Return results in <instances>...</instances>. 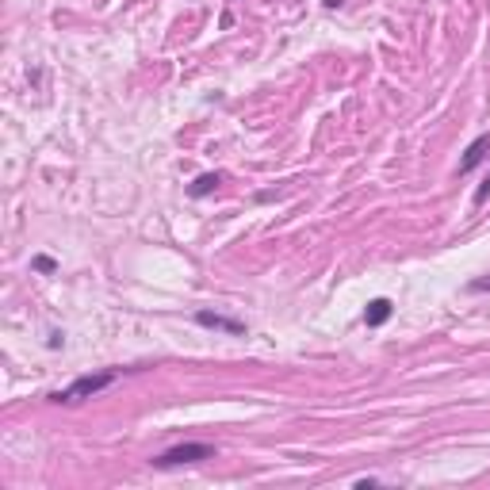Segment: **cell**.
Here are the masks:
<instances>
[{
  "label": "cell",
  "instance_id": "7",
  "mask_svg": "<svg viewBox=\"0 0 490 490\" xmlns=\"http://www.w3.org/2000/svg\"><path fill=\"white\" fill-rule=\"evenodd\" d=\"M467 291H471V295H483V291H490V276H483V280H471Z\"/></svg>",
  "mask_w": 490,
  "mask_h": 490
},
{
  "label": "cell",
  "instance_id": "5",
  "mask_svg": "<svg viewBox=\"0 0 490 490\" xmlns=\"http://www.w3.org/2000/svg\"><path fill=\"white\" fill-rule=\"evenodd\" d=\"M387 318H391V299H372V303H368V310H364L368 326H383Z\"/></svg>",
  "mask_w": 490,
  "mask_h": 490
},
{
  "label": "cell",
  "instance_id": "9",
  "mask_svg": "<svg viewBox=\"0 0 490 490\" xmlns=\"http://www.w3.org/2000/svg\"><path fill=\"white\" fill-rule=\"evenodd\" d=\"M35 268H42V272H54V261H50V257H39V261H35Z\"/></svg>",
  "mask_w": 490,
  "mask_h": 490
},
{
  "label": "cell",
  "instance_id": "6",
  "mask_svg": "<svg viewBox=\"0 0 490 490\" xmlns=\"http://www.w3.org/2000/svg\"><path fill=\"white\" fill-rule=\"evenodd\" d=\"M219 184H222V176H219V173H203L200 181L192 184V195H195V200H200V195H207V192H215V188H219Z\"/></svg>",
  "mask_w": 490,
  "mask_h": 490
},
{
  "label": "cell",
  "instance_id": "8",
  "mask_svg": "<svg viewBox=\"0 0 490 490\" xmlns=\"http://www.w3.org/2000/svg\"><path fill=\"white\" fill-rule=\"evenodd\" d=\"M483 200H490V176L479 184V192H475V203H483Z\"/></svg>",
  "mask_w": 490,
  "mask_h": 490
},
{
  "label": "cell",
  "instance_id": "1",
  "mask_svg": "<svg viewBox=\"0 0 490 490\" xmlns=\"http://www.w3.org/2000/svg\"><path fill=\"white\" fill-rule=\"evenodd\" d=\"M115 380H119V372H96V375H81V380H73L69 387L54 391V394H50V402H58V406H73V402H81V399H92V394L108 391Z\"/></svg>",
  "mask_w": 490,
  "mask_h": 490
},
{
  "label": "cell",
  "instance_id": "2",
  "mask_svg": "<svg viewBox=\"0 0 490 490\" xmlns=\"http://www.w3.org/2000/svg\"><path fill=\"white\" fill-rule=\"evenodd\" d=\"M203 460H215V445H200V440H188V445H176V448H169V452H157L149 464L154 467H184V464H203Z\"/></svg>",
  "mask_w": 490,
  "mask_h": 490
},
{
  "label": "cell",
  "instance_id": "3",
  "mask_svg": "<svg viewBox=\"0 0 490 490\" xmlns=\"http://www.w3.org/2000/svg\"><path fill=\"white\" fill-rule=\"evenodd\" d=\"M195 322L207 326V329H222V334H245V322H238V318H226V314H211V310H200V314H195Z\"/></svg>",
  "mask_w": 490,
  "mask_h": 490
},
{
  "label": "cell",
  "instance_id": "4",
  "mask_svg": "<svg viewBox=\"0 0 490 490\" xmlns=\"http://www.w3.org/2000/svg\"><path fill=\"white\" fill-rule=\"evenodd\" d=\"M486 149H490V135H479L475 142L467 146V154H464V161H460V173H471L475 165H483V157H486Z\"/></svg>",
  "mask_w": 490,
  "mask_h": 490
}]
</instances>
